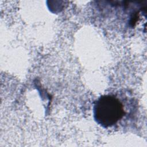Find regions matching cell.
Wrapping results in <instances>:
<instances>
[{
  "label": "cell",
  "instance_id": "cell-1",
  "mask_svg": "<svg viewBox=\"0 0 147 147\" xmlns=\"http://www.w3.org/2000/svg\"><path fill=\"white\" fill-rule=\"evenodd\" d=\"M127 99L122 94L109 93L100 96L94 103V118L105 129H117L126 119Z\"/></svg>",
  "mask_w": 147,
  "mask_h": 147
}]
</instances>
